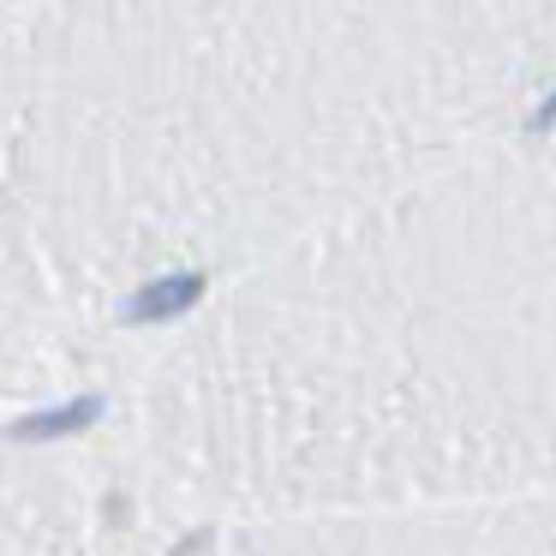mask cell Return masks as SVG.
Returning <instances> with one entry per match:
<instances>
[{
    "label": "cell",
    "instance_id": "obj_1",
    "mask_svg": "<svg viewBox=\"0 0 556 556\" xmlns=\"http://www.w3.org/2000/svg\"><path fill=\"white\" fill-rule=\"evenodd\" d=\"M204 300V276H162V281H144V288L126 300V324H168V317H186L192 305Z\"/></svg>",
    "mask_w": 556,
    "mask_h": 556
},
{
    "label": "cell",
    "instance_id": "obj_2",
    "mask_svg": "<svg viewBox=\"0 0 556 556\" xmlns=\"http://www.w3.org/2000/svg\"><path fill=\"white\" fill-rule=\"evenodd\" d=\"M102 419V395H78L66 407H49V413H30V419L13 425L18 443H54V437H73V431H90Z\"/></svg>",
    "mask_w": 556,
    "mask_h": 556
},
{
    "label": "cell",
    "instance_id": "obj_3",
    "mask_svg": "<svg viewBox=\"0 0 556 556\" xmlns=\"http://www.w3.org/2000/svg\"><path fill=\"white\" fill-rule=\"evenodd\" d=\"M532 126H556V97H551V102H544V109H539V114H532Z\"/></svg>",
    "mask_w": 556,
    "mask_h": 556
}]
</instances>
